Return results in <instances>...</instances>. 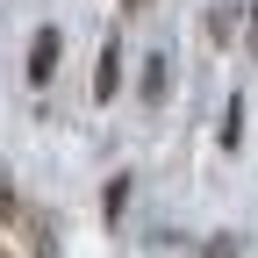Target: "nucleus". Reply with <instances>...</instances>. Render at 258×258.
<instances>
[{
  "label": "nucleus",
  "mask_w": 258,
  "mask_h": 258,
  "mask_svg": "<svg viewBox=\"0 0 258 258\" xmlns=\"http://www.w3.org/2000/svg\"><path fill=\"white\" fill-rule=\"evenodd\" d=\"M122 201H129V172H115V179H108V201H101V215H108V222H122Z\"/></svg>",
  "instance_id": "5"
},
{
  "label": "nucleus",
  "mask_w": 258,
  "mask_h": 258,
  "mask_svg": "<svg viewBox=\"0 0 258 258\" xmlns=\"http://www.w3.org/2000/svg\"><path fill=\"white\" fill-rule=\"evenodd\" d=\"M237 144H244V93L222 108V151H237Z\"/></svg>",
  "instance_id": "4"
},
{
  "label": "nucleus",
  "mask_w": 258,
  "mask_h": 258,
  "mask_svg": "<svg viewBox=\"0 0 258 258\" xmlns=\"http://www.w3.org/2000/svg\"><path fill=\"white\" fill-rule=\"evenodd\" d=\"M57 50H64L57 29H36V43H29V86H50L57 79Z\"/></svg>",
  "instance_id": "1"
},
{
  "label": "nucleus",
  "mask_w": 258,
  "mask_h": 258,
  "mask_svg": "<svg viewBox=\"0 0 258 258\" xmlns=\"http://www.w3.org/2000/svg\"><path fill=\"white\" fill-rule=\"evenodd\" d=\"M137 8H151V0H122V15H137Z\"/></svg>",
  "instance_id": "8"
},
{
  "label": "nucleus",
  "mask_w": 258,
  "mask_h": 258,
  "mask_svg": "<svg viewBox=\"0 0 258 258\" xmlns=\"http://www.w3.org/2000/svg\"><path fill=\"white\" fill-rule=\"evenodd\" d=\"M165 86H172V64H165V50H151V57H144V79H137L144 108H165Z\"/></svg>",
  "instance_id": "2"
},
{
  "label": "nucleus",
  "mask_w": 258,
  "mask_h": 258,
  "mask_svg": "<svg viewBox=\"0 0 258 258\" xmlns=\"http://www.w3.org/2000/svg\"><path fill=\"white\" fill-rule=\"evenodd\" d=\"M244 50L258 57V0H251V36H244Z\"/></svg>",
  "instance_id": "7"
},
{
  "label": "nucleus",
  "mask_w": 258,
  "mask_h": 258,
  "mask_svg": "<svg viewBox=\"0 0 258 258\" xmlns=\"http://www.w3.org/2000/svg\"><path fill=\"white\" fill-rule=\"evenodd\" d=\"M122 93V43H101V64H93V101H115Z\"/></svg>",
  "instance_id": "3"
},
{
  "label": "nucleus",
  "mask_w": 258,
  "mask_h": 258,
  "mask_svg": "<svg viewBox=\"0 0 258 258\" xmlns=\"http://www.w3.org/2000/svg\"><path fill=\"white\" fill-rule=\"evenodd\" d=\"M208 258H237V237H208Z\"/></svg>",
  "instance_id": "6"
}]
</instances>
